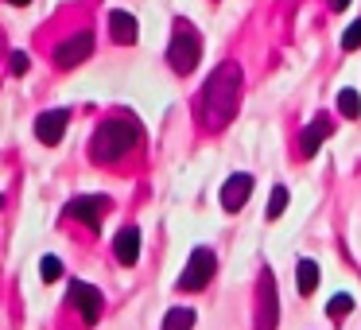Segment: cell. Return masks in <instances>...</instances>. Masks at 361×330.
Listing matches in <instances>:
<instances>
[{
    "label": "cell",
    "mask_w": 361,
    "mask_h": 330,
    "mask_svg": "<svg viewBox=\"0 0 361 330\" xmlns=\"http://www.w3.org/2000/svg\"><path fill=\"white\" fill-rule=\"evenodd\" d=\"M90 55H94V32H74L71 39H63V43L55 47V63L63 66V71L86 63Z\"/></svg>",
    "instance_id": "6"
},
{
    "label": "cell",
    "mask_w": 361,
    "mask_h": 330,
    "mask_svg": "<svg viewBox=\"0 0 361 330\" xmlns=\"http://www.w3.org/2000/svg\"><path fill=\"white\" fill-rule=\"evenodd\" d=\"M66 125H71V109H47V113H39V121H35V136H39V144L55 148V144L66 136Z\"/></svg>",
    "instance_id": "8"
},
{
    "label": "cell",
    "mask_w": 361,
    "mask_h": 330,
    "mask_svg": "<svg viewBox=\"0 0 361 330\" xmlns=\"http://www.w3.org/2000/svg\"><path fill=\"white\" fill-rule=\"evenodd\" d=\"M39 276H43L47 283H55L59 276H63V260H59V257H43V264H39Z\"/></svg>",
    "instance_id": "19"
},
{
    "label": "cell",
    "mask_w": 361,
    "mask_h": 330,
    "mask_svg": "<svg viewBox=\"0 0 361 330\" xmlns=\"http://www.w3.org/2000/svg\"><path fill=\"white\" fill-rule=\"evenodd\" d=\"M288 202H291V195H288V187H280V183H276V187H272V198H268V221H276V218H280V214L283 210H288Z\"/></svg>",
    "instance_id": "17"
},
{
    "label": "cell",
    "mask_w": 361,
    "mask_h": 330,
    "mask_svg": "<svg viewBox=\"0 0 361 330\" xmlns=\"http://www.w3.org/2000/svg\"><path fill=\"white\" fill-rule=\"evenodd\" d=\"M338 113H342L345 121H357V117H361V97H357V90H342V94H338Z\"/></svg>",
    "instance_id": "16"
},
{
    "label": "cell",
    "mask_w": 361,
    "mask_h": 330,
    "mask_svg": "<svg viewBox=\"0 0 361 330\" xmlns=\"http://www.w3.org/2000/svg\"><path fill=\"white\" fill-rule=\"evenodd\" d=\"M202 59V39L198 32L187 24V20H175V35H171V47H167V63H171L175 74H190Z\"/></svg>",
    "instance_id": "3"
},
{
    "label": "cell",
    "mask_w": 361,
    "mask_h": 330,
    "mask_svg": "<svg viewBox=\"0 0 361 330\" xmlns=\"http://www.w3.org/2000/svg\"><path fill=\"white\" fill-rule=\"evenodd\" d=\"M342 47H345V51H357V47H361V20L342 32Z\"/></svg>",
    "instance_id": "20"
},
{
    "label": "cell",
    "mask_w": 361,
    "mask_h": 330,
    "mask_svg": "<svg viewBox=\"0 0 361 330\" xmlns=\"http://www.w3.org/2000/svg\"><path fill=\"white\" fill-rule=\"evenodd\" d=\"M136 140H140L136 121L113 117V121H105V125L94 133V140H90V156H94L97 164H113V159H121L125 152H133Z\"/></svg>",
    "instance_id": "2"
},
{
    "label": "cell",
    "mask_w": 361,
    "mask_h": 330,
    "mask_svg": "<svg viewBox=\"0 0 361 330\" xmlns=\"http://www.w3.org/2000/svg\"><path fill=\"white\" fill-rule=\"evenodd\" d=\"M350 311H353V295H345V291H338V295L326 303V314H330V319H345Z\"/></svg>",
    "instance_id": "18"
},
{
    "label": "cell",
    "mask_w": 361,
    "mask_h": 330,
    "mask_svg": "<svg viewBox=\"0 0 361 330\" xmlns=\"http://www.w3.org/2000/svg\"><path fill=\"white\" fill-rule=\"evenodd\" d=\"M113 252H117L121 264H136V257H140V229H136V226L121 229L117 241H113Z\"/></svg>",
    "instance_id": "11"
},
{
    "label": "cell",
    "mask_w": 361,
    "mask_h": 330,
    "mask_svg": "<svg viewBox=\"0 0 361 330\" xmlns=\"http://www.w3.org/2000/svg\"><path fill=\"white\" fill-rule=\"evenodd\" d=\"M202 102H198V117L206 128H221L233 121L237 105H241V66L237 63H221L218 71L206 78L202 86Z\"/></svg>",
    "instance_id": "1"
},
{
    "label": "cell",
    "mask_w": 361,
    "mask_h": 330,
    "mask_svg": "<svg viewBox=\"0 0 361 330\" xmlns=\"http://www.w3.org/2000/svg\"><path fill=\"white\" fill-rule=\"evenodd\" d=\"M249 195H252V175H245V171L229 175L226 187H221V210H226V214H237L245 202H249Z\"/></svg>",
    "instance_id": "10"
},
{
    "label": "cell",
    "mask_w": 361,
    "mask_h": 330,
    "mask_svg": "<svg viewBox=\"0 0 361 330\" xmlns=\"http://www.w3.org/2000/svg\"><path fill=\"white\" fill-rule=\"evenodd\" d=\"M330 8H334V12H342V8H350V0H330Z\"/></svg>",
    "instance_id": "22"
},
{
    "label": "cell",
    "mask_w": 361,
    "mask_h": 330,
    "mask_svg": "<svg viewBox=\"0 0 361 330\" xmlns=\"http://www.w3.org/2000/svg\"><path fill=\"white\" fill-rule=\"evenodd\" d=\"M164 330H195V311L190 307H171L164 314Z\"/></svg>",
    "instance_id": "15"
},
{
    "label": "cell",
    "mask_w": 361,
    "mask_h": 330,
    "mask_svg": "<svg viewBox=\"0 0 361 330\" xmlns=\"http://www.w3.org/2000/svg\"><path fill=\"white\" fill-rule=\"evenodd\" d=\"M280 322V299H276V280L272 272H260V283H257V330H276Z\"/></svg>",
    "instance_id": "5"
},
{
    "label": "cell",
    "mask_w": 361,
    "mask_h": 330,
    "mask_svg": "<svg viewBox=\"0 0 361 330\" xmlns=\"http://www.w3.org/2000/svg\"><path fill=\"white\" fill-rule=\"evenodd\" d=\"M330 136V121L326 117H314V125H307L303 140H299V148H303V156H314L319 152V144Z\"/></svg>",
    "instance_id": "13"
},
{
    "label": "cell",
    "mask_w": 361,
    "mask_h": 330,
    "mask_svg": "<svg viewBox=\"0 0 361 330\" xmlns=\"http://www.w3.org/2000/svg\"><path fill=\"white\" fill-rule=\"evenodd\" d=\"M12 74H27V55H24V51L12 55Z\"/></svg>",
    "instance_id": "21"
},
{
    "label": "cell",
    "mask_w": 361,
    "mask_h": 330,
    "mask_svg": "<svg viewBox=\"0 0 361 330\" xmlns=\"http://www.w3.org/2000/svg\"><path fill=\"white\" fill-rule=\"evenodd\" d=\"M109 28H113V39L125 43V47H133L136 39H140V28H136V16L133 12H109Z\"/></svg>",
    "instance_id": "12"
},
{
    "label": "cell",
    "mask_w": 361,
    "mask_h": 330,
    "mask_svg": "<svg viewBox=\"0 0 361 330\" xmlns=\"http://www.w3.org/2000/svg\"><path fill=\"white\" fill-rule=\"evenodd\" d=\"M109 210V198H102V195H82V198H71L66 202V218H74V221H82V226H90L97 233V221H102V214Z\"/></svg>",
    "instance_id": "7"
},
{
    "label": "cell",
    "mask_w": 361,
    "mask_h": 330,
    "mask_svg": "<svg viewBox=\"0 0 361 330\" xmlns=\"http://www.w3.org/2000/svg\"><path fill=\"white\" fill-rule=\"evenodd\" d=\"M214 268H218V257H214L210 249H195L187 260V268L179 272V288L183 291H202L206 283H210Z\"/></svg>",
    "instance_id": "4"
},
{
    "label": "cell",
    "mask_w": 361,
    "mask_h": 330,
    "mask_svg": "<svg viewBox=\"0 0 361 330\" xmlns=\"http://www.w3.org/2000/svg\"><path fill=\"white\" fill-rule=\"evenodd\" d=\"M66 299H71V303L82 311V319H90V322H94L97 314H102V307H105L102 291H97L94 283H82V280H74L71 288H66Z\"/></svg>",
    "instance_id": "9"
},
{
    "label": "cell",
    "mask_w": 361,
    "mask_h": 330,
    "mask_svg": "<svg viewBox=\"0 0 361 330\" xmlns=\"http://www.w3.org/2000/svg\"><path fill=\"white\" fill-rule=\"evenodd\" d=\"M295 288H299V295H311L314 288H319V264L314 260H299V268H295Z\"/></svg>",
    "instance_id": "14"
},
{
    "label": "cell",
    "mask_w": 361,
    "mask_h": 330,
    "mask_svg": "<svg viewBox=\"0 0 361 330\" xmlns=\"http://www.w3.org/2000/svg\"><path fill=\"white\" fill-rule=\"evenodd\" d=\"M8 4H16V8H24V4H32V0H8Z\"/></svg>",
    "instance_id": "23"
}]
</instances>
